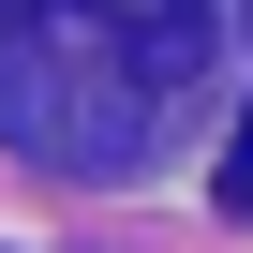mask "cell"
I'll return each instance as SVG.
<instances>
[{"label": "cell", "instance_id": "obj_2", "mask_svg": "<svg viewBox=\"0 0 253 253\" xmlns=\"http://www.w3.org/2000/svg\"><path fill=\"white\" fill-rule=\"evenodd\" d=\"M223 223H253V119H223Z\"/></svg>", "mask_w": 253, "mask_h": 253}, {"label": "cell", "instance_id": "obj_3", "mask_svg": "<svg viewBox=\"0 0 253 253\" xmlns=\"http://www.w3.org/2000/svg\"><path fill=\"white\" fill-rule=\"evenodd\" d=\"M238 15H253V0H238Z\"/></svg>", "mask_w": 253, "mask_h": 253}, {"label": "cell", "instance_id": "obj_1", "mask_svg": "<svg viewBox=\"0 0 253 253\" xmlns=\"http://www.w3.org/2000/svg\"><path fill=\"white\" fill-rule=\"evenodd\" d=\"M223 0H0V149L45 179H134L209 75Z\"/></svg>", "mask_w": 253, "mask_h": 253}]
</instances>
